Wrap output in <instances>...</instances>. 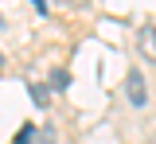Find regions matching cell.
Masks as SVG:
<instances>
[{
	"mask_svg": "<svg viewBox=\"0 0 156 144\" xmlns=\"http://www.w3.org/2000/svg\"><path fill=\"white\" fill-rule=\"evenodd\" d=\"M0 27H8V23H4V16H0Z\"/></svg>",
	"mask_w": 156,
	"mask_h": 144,
	"instance_id": "obj_7",
	"label": "cell"
},
{
	"mask_svg": "<svg viewBox=\"0 0 156 144\" xmlns=\"http://www.w3.org/2000/svg\"><path fill=\"white\" fill-rule=\"evenodd\" d=\"M0 62H4V59H0Z\"/></svg>",
	"mask_w": 156,
	"mask_h": 144,
	"instance_id": "obj_8",
	"label": "cell"
},
{
	"mask_svg": "<svg viewBox=\"0 0 156 144\" xmlns=\"http://www.w3.org/2000/svg\"><path fill=\"white\" fill-rule=\"evenodd\" d=\"M66 82H70V78H66V70H55V90H66Z\"/></svg>",
	"mask_w": 156,
	"mask_h": 144,
	"instance_id": "obj_5",
	"label": "cell"
},
{
	"mask_svg": "<svg viewBox=\"0 0 156 144\" xmlns=\"http://www.w3.org/2000/svg\"><path fill=\"white\" fill-rule=\"evenodd\" d=\"M31 136H35V129H31V125H23V129H20V136L12 144H31Z\"/></svg>",
	"mask_w": 156,
	"mask_h": 144,
	"instance_id": "obj_3",
	"label": "cell"
},
{
	"mask_svg": "<svg viewBox=\"0 0 156 144\" xmlns=\"http://www.w3.org/2000/svg\"><path fill=\"white\" fill-rule=\"evenodd\" d=\"M31 101H35V105H47V90H43V86H31Z\"/></svg>",
	"mask_w": 156,
	"mask_h": 144,
	"instance_id": "obj_4",
	"label": "cell"
},
{
	"mask_svg": "<svg viewBox=\"0 0 156 144\" xmlns=\"http://www.w3.org/2000/svg\"><path fill=\"white\" fill-rule=\"evenodd\" d=\"M125 90H129V101H133V105H144V101H148V90H144V78H140L136 70H129V78H125Z\"/></svg>",
	"mask_w": 156,
	"mask_h": 144,
	"instance_id": "obj_2",
	"label": "cell"
},
{
	"mask_svg": "<svg viewBox=\"0 0 156 144\" xmlns=\"http://www.w3.org/2000/svg\"><path fill=\"white\" fill-rule=\"evenodd\" d=\"M136 51H140L148 62H156V27L152 23H144V27L136 31Z\"/></svg>",
	"mask_w": 156,
	"mask_h": 144,
	"instance_id": "obj_1",
	"label": "cell"
},
{
	"mask_svg": "<svg viewBox=\"0 0 156 144\" xmlns=\"http://www.w3.org/2000/svg\"><path fill=\"white\" fill-rule=\"evenodd\" d=\"M39 144H55V132H51V129H43V132H39Z\"/></svg>",
	"mask_w": 156,
	"mask_h": 144,
	"instance_id": "obj_6",
	"label": "cell"
}]
</instances>
